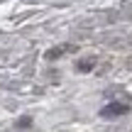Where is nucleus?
Here are the masks:
<instances>
[{
    "label": "nucleus",
    "mask_w": 132,
    "mask_h": 132,
    "mask_svg": "<svg viewBox=\"0 0 132 132\" xmlns=\"http://www.w3.org/2000/svg\"><path fill=\"white\" fill-rule=\"evenodd\" d=\"M90 66H93V61H81V64H78V69H83V71H86V69H90Z\"/></svg>",
    "instance_id": "nucleus-2"
},
{
    "label": "nucleus",
    "mask_w": 132,
    "mask_h": 132,
    "mask_svg": "<svg viewBox=\"0 0 132 132\" xmlns=\"http://www.w3.org/2000/svg\"><path fill=\"white\" fill-rule=\"evenodd\" d=\"M125 113H127V105L125 103H110V105H105V108L100 110L103 118H120V115H125Z\"/></svg>",
    "instance_id": "nucleus-1"
}]
</instances>
